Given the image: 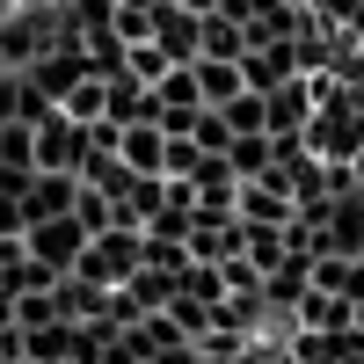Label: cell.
Returning a JSON list of instances; mask_svg holds the SVG:
<instances>
[{
    "instance_id": "cell-1",
    "label": "cell",
    "mask_w": 364,
    "mask_h": 364,
    "mask_svg": "<svg viewBox=\"0 0 364 364\" xmlns=\"http://www.w3.org/2000/svg\"><path fill=\"white\" fill-rule=\"evenodd\" d=\"M139 262H146V233H139V226H109V233L87 240V255H80L73 277L117 291V284H132V277H139Z\"/></svg>"
},
{
    "instance_id": "cell-2",
    "label": "cell",
    "mask_w": 364,
    "mask_h": 364,
    "mask_svg": "<svg viewBox=\"0 0 364 364\" xmlns=\"http://www.w3.org/2000/svg\"><path fill=\"white\" fill-rule=\"evenodd\" d=\"M87 240H95V233L80 226V211H58V219H37V226L22 233V248L37 255V262H51L58 277H73V269H80V255H87Z\"/></svg>"
},
{
    "instance_id": "cell-3",
    "label": "cell",
    "mask_w": 364,
    "mask_h": 364,
    "mask_svg": "<svg viewBox=\"0 0 364 364\" xmlns=\"http://www.w3.org/2000/svg\"><path fill=\"white\" fill-rule=\"evenodd\" d=\"M87 154H95V124H80V117H44L37 124V168H58V175H80Z\"/></svg>"
},
{
    "instance_id": "cell-4",
    "label": "cell",
    "mask_w": 364,
    "mask_h": 364,
    "mask_svg": "<svg viewBox=\"0 0 364 364\" xmlns=\"http://www.w3.org/2000/svg\"><path fill=\"white\" fill-rule=\"evenodd\" d=\"M321 109V73H291L284 87H269V139H306Z\"/></svg>"
},
{
    "instance_id": "cell-5",
    "label": "cell",
    "mask_w": 364,
    "mask_h": 364,
    "mask_svg": "<svg viewBox=\"0 0 364 364\" xmlns=\"http://www.w3.org/2000/svg\"><path fill=\"white\" fill-rule=\"evenodd\" d=\"M154 44L175 58V66L204 58V15H197V8H182V0H161V15H154Z\"/></svg>"
},
{
    "instance_id": "cell-6",
    "label": "cell",
    "mask_w": 364,
    "mask_h": 364,
    "mask_svg": "<svg viewBox=\"0 0 364 364\" xmlns=\"http://www.w3.org/2000/svg\"><path fill=\"white\" fill-rule=\"evenodd\" d=\"M117 161L132 175H168V124H154V117L117 124Z\"/></svg>"
},
{
    "instance_id": "cell-7",
    "label": "cell",
    "mask_w": 364,
    "mask_h": 364,
    "mask_svg": "<svg viewBox=\"0 0 364 364\" xmlns=\"http://www.w3.org/2000/svg\"><path fill=\"white\" fill-rule=\"evenodd\" d=\"M73 204H80V175H58V168H37V175H29V190H22L29 226H37V219H58V211H73Z\"/></svg>"
},
{
    "instance_id": "cell-8",
    "label": "cell",
    "mask_w": 364,
    "mask_h": 364,
    "mask_svg": "<svg viewBox=\"0 0 364 364\" xmlns=\"http://www.w3.org/2000/svg\"><path fill=\"white\" fill-rule=\"evenodd\" d=\"M233 211H240L248 226H291V219H299V197H291V190H277V182H240Z\"/></svg>"
},
{
    "instance_id": "cell-9",
    "label": "cell",
    "mask_w": 364,
    "mask_h": 364,
    "mask_svg": "<svg viewBox=\"0 0 364 364\" xmlns=\"http://www.w3.org/2000/svg\"><path fill=\"white\" fill-rule=\"evenodd\" d=\"M291 321H299V328H350V321H357V299H343V291H306V299L291 306Z\"/></svg>"
},
{
    "instance_id": "cell-10",
    "label": "cell",
    "mask_w": 364,
    "mask_h": 364,
    "mask_svg": "<svg viewBox=\"0 0 364 364\" xmlns=\"http://www.w3.org/2000/svg\"><path fill=\"white\" fill-rule=\"evenodd\" d=\"M204 58H248V22H233L226 8L204 15Z\"/></svg>"
},
{
    "instance_id": "cell-11",
    "label": "cell",
    "mask_w": 364,
    "mask_h": 364,
    "mask_svg": "<svg viewBox=\"0 0 364 364\" xmlns=\"http://www.w3.org/2000/svg\"><path fill=\"white\" fill-rule=\"evenodd\" d=\"M269 161H277V146H269V132H240V139L226 146V168H233L240 182H255V175H269Z\"/></svg>"
},
{
    "instance_id": "cell-12",
    "label": "cell",
    "mask_w": 364,
    "mask_h": 364,
    "mask_svg": "<svg viewBox=\"0 0 364 364\" xmlns=\"http://www.w3.org/2000/svg\"><path fill=\"white\" fill-rule=\"evenodd\" d=\"M197 87H204V102H211V109L233 102L240 87H248V80H240V58H197Z\"/></svg>"
},
{
    "instance_id": "cell-13",
    "label": "cell",
    "mask_w": 364,
    "mask_h": 364,
    "mask_svg": "<svg viewBox=\"0 0 364 364\" xmlns=\"http://www.w3.org/2000/svg\"><path fill=\"white\" fill-rule=\"evenodd\" d=\"M240 226H248V219H240ZM240 255H255L262 269L291 262V255H299V248H291V226H248V248H240Z\"/></svg>"
},
{
    "instance_id": "cell-14",
    "label": "cell",
    "mask_w": 364,
    "mask_h": 364,
    "mask_svg": "<svg viewBox=\"0 0 364 364\" xmlns=\"http://www.w3.org/2000/svg\"><path fill=\"white\" fill-rule=\"evenodd\" d=\"M124 291L139 299L146 314H161V306H175V269H154V262H139V277H132Z\"/></svg>"
},
{
    "instance_id": "cell-15",
    "label": "cell",
    "mask_w": 364,
    "mask_h": 364,
    "mask_svg": "<svg viewBox=\"0 0 364 364\" xmlns=\"http://www.w3.org/2000/svg\"><path fill=\"white\" fill-rule=\"evenodd\" d=\"M58 109H66V117H80V124H102V117H109V80H102V73H87L73 95L58 102Z\"/></svg>"
},
{
    "instance_id": "cell-16",
    "label": "cell",
    "mask_w": 364,
    "mask_h": 364,
    "mask_svg": "<svg viewBox=\"0 0 364 364\" xmlns=\"http://www.w3.org/2000/svg\"><path fill=\"white\" fill-rule=\"evenodd\" d=\"M44 117H58V102H51L29 73H15V124H44Z\"/></svg>"
},
{
    "instance_id": "cell-17",
    "label": "cell",
    "mask_w": 364,
    "mask_h": 364,
    "mask_svg": "<svg viewBox=\"0 0 364 364\" xmlns=\"http://www.w3.org/2000/svg\"><path fill=\"white\" fill-rule=\"evenodd\" d=\"M15 321H22V328H51V321H66V314H58V284H51V291H15Z\"/></svg>"
},
{
    "instance_id": "cell-18",
    "label": "cell",
    "mask_w": 364,
    "mask_h": 364,
    "mask_svg": "<svg viewBox=\"0 0 364 364\" xmlns=\"http://www.w3.org/2000/svg\"><path fill=\"white\" fill-rule=\"evenodd\" d=\"M73 211H80L87 233H109V226H117V197H102L95 182H80V204H73Z\"/></svg>"
},
{
    "instance_id": "cell-19",
    "label": "cell",
    "mask_w": 364,
    "mask_h": 364,
    "mask_svg": "<svg viewBox=\"0 0 364 364\" xmlns=\"http://www.w3.org/2000/svg\"><path fill=\"white\" fill-rule=\"evenodd\" d=\"M168 66H175V58H168V51H161V44H154V37H139V44H132V51H124V73H139V80H146V87H154V80H161V73H168Z\"/></svg>"
},
{
    "instance_id": "cell-20",
    "label": "cell",
    "mask_w": 364,
    "mask_h": 364,
    "mask_svg": "<svg viewBox=\"0 0 364 364\" xmlns=\"http://www.w3.org/2000/svg\"><path fill=\"white\" fill-rule=\"evenodd\" d=\"M197 146H204V154H226V146H233V124H226V109H204L197 117V132H190Z\"/></svg>"
},
{
    "instance_id": "cell-21",
    "label": "cell",
    "mask_w": 364,
    "mask_h": 364,
    "mask_svg": "<svg viewBox=\"0 0 364 364\" xmlns=\"http://www.w3.org/2000/svg\"><path fill=\"white\" fill-rule=\"evenodd\" d=\"M29 233V211H22V197H8L0 190V240H22Z\"/></svg>"
},
{
    "instance_id": "cell-22",
    "label": "cell",
    "mask_w": 364,
    "mask_h": 364,
    "mask_svg": "<svg viewBox=\"0 0 364 364\" xmlns=\"http://www.w3.org/2000/svg\"><path fill=\"white\" fill-rule=\"evenodd\" d=\"M29 175H37V168H0V190H8V197H22V190H29Z\"/></svg>"
},
{
    "instance_id": "cell-23",
    "label": "cell",
    "mask_w": 364,
    "mask_h": 364,
    "mask_svg": "<svg viewBox=\"0 0 364 364\" xmlns=\"http://www.w3.org/2000/svg\"><path fill=\"white\" fill-rule=\"evenodd\" d=\"M306 8H314V15H328V22H343V15H350V0H306Z\"/></svg>"
},
{
    "instance_id": "cell-24",
    "label": "cell",
    "mask_w": 364,
    "mask_h": 364,
    "mask_svg": "<svg viewBox=\"0 0 364 364\" xmlns=\"http://www.w3.org/2000/svg\"><path fill=\"white\" fill-rule=\"evenodd\" d=\"M182 8H197V15H211V8H226V0H182Z\"/></svg>"
},
{
    "instance_id": "cell-25",
    "label": "cell",
    "mask_w": 364,
    "mask_h": 364,
    "mask_svg": "<svg viewBox=\"0 0 364 364\" xmlns=\"http://www.w3.org/2000/svg\"><path fill=\"white\" fill-rule=\"evenodd\" d=\"M15 8H22V0H0V22H8V15H15Z\"/></svg>"
},
{
    "instance_id": "cell-26",
    "label": "cell",
    "mask_w": 364,
    "mask_h": 364,
    "mask_svg": "<svg viewBox=\"0 0 364 364\" xmlns=\"http://www.w3.org/2000/svg\"><path fill=\"white\" fill-rule=\"evenodd\" d=\"M350 328H364V299H357V321H350Z\"/></svg>"
},
{
    "instance_id": "cell-27",
    "label": "cell",
    "mask_w": 364,
    "mask_h": 364,
    "mask_svg": "<svg viewBox=\"0 0 364 364\" xmlns=\"http://www.w3.org/2000/svg\"><path fill=\"white\" fill-rule=\"evenodd\" d=\"M0 124H8V117H0Z\"/></svg>"
}]
</instances>
